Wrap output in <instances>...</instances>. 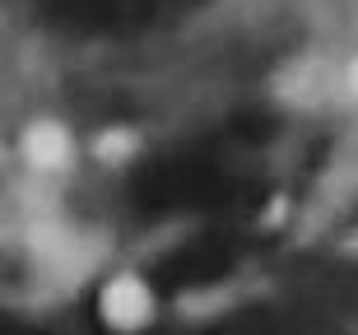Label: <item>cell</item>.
I'll list each match as a JSON object with an SVG mask.
<instances>
[{"mask_svg":"<svg viewBox=\"0 0 358 335\" xmlns=\"http://www.w3.org/2000/svg\"><path fill=\"white\" fill-rule=\"evenodd\" d=\"M298 0H0V61L56 80H140L256 38Z\"/></svg>","mask_w":358,"mask_h":335,"instance_id":"6da1fadb","label":"cell"}]
</instances>
